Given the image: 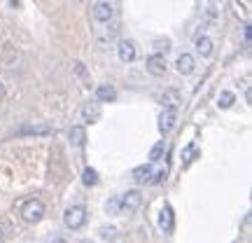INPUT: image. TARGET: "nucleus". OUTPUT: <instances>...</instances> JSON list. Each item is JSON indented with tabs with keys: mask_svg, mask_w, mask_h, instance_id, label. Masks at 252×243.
I'll return each mask as SVG.
<instances>
[{
	"mask_svg": "<svg viewBox=\"0 0 252 243\" xmlns=\"http://www.w3.org/2000/svg\"><path fill=\"white\" fill-rule=\"evenodd\" d=\"M159 227H161L166 234H171L173 229H175V217H173V208L166 204L161 210V217H159Z\"/></svg>",
	"mask_w": 252,
	"mask_h": 243,
	"instance_id": "obj_11",
	"label": "nucleus"
},
{
	"mask_svg": "<svg viewBox=\"0 0 252 243\" xmlns=\"http://www.w3.org/2000/svg\"><path fill=\"white\" fill-rule=\"evenodd\" d=\"M54 134V129L47 124H26L17 131V136H49Z\"/></svg>",
	"mask_w": 252,
	"mask_h": 243,
	"instance_id": "obj_9",
	"label": "nucleus"
},
{
	"mask_svg": "<svg viewBox=\"0 0 252 243\" xmlns=\"http://www.w3.org/2000/svg\"><path fill=\"white\" fill-rule=\"evenodd\" d=\"M0 239H2V229H0Z\"/></svg>",
	"mask_w": 252,
	"mask_h": 243,
	"instance_id": "obj_24",
	"label": "nucleus"
},
{
	"mask_svg": "<svg viewBox=\"0 0 252 243\" xmlns=\"http://www.w3.org/2000/svg\"><path fill=\"white\" fill-rule=\"evenodd\" d=\"M161 154H163V143H157L152 150H150V162H159Z\"/></svg>",
	"mask_w": 252,
	"mask_h": 243,
	"instance_id": "obj_19",
	"label": "nucleus"
},
{
	"mask_svg": "<svg viewBox=\"0 0 252 243\" xmlns=\"http://www.w3.org/2000/svg\"><path fill=\"white\" fill-rule=\"evenodd\" d=\"M117 54H119V61L122 63H131L138 56V49H135V42L133 40H122L117 47Z\"/></svg>",
	"mask_w": 252,
	"mask_h": 243,
	"instance_id": "obj_6",
	"label": "nucleus"
},
{
	"mask_svg": "<svg viewBox=\"0 0 252 243\" xmlns=\"http://www.w3.org/2000/svg\"><path fill=\"white\" fill-rule=\"evenodd\" d=\"M166 68H168V61H166V54H161V52H157V54L147 59V72L154 75V77L166 75Z\"/></svg>",
	"mask_w": 252,
	"mask_h": 243,
	"instance_id": "obj_5",
	"label": "nucleus"
},
{
	"mask_svg": "<svg viewBox=\"0 0 252 243\" xmlns=\"http://www.w3.org/2000/svg\"><path fill=\"white\" fill-rule=\"evenodd\" d=\"M2 94H5V87H2V82H0V99H2Z\"/></svg>",
	"mask_w": 252,
	"mask_h": 243,
	"instance_id": "obj_22",
	"label": "nucleus"
},
{
	"mask_svg": "<svg viewBox=\"0 0 252 243\" xmlns=\"http://www.w3.org/2000/svg\"><path fill=\"white\" fill-rule=\"evenodd\" d=\"M98 117H100V108H98V103H87V105L82 108V119H84L87 124H91V122H96Z\"/></svg>",
	"mask_w": 252,
	"mask_h": 243,
	"instance_id": "obj_13",
	"label": "nucleus"
},
{
	"mask_svg": "<svg viewBox=\"0 0 252 243\" xmlns=\"http://www.w3.org/2000/svg\"><path fill=\"white\" fill-rule=\"evenodd\" d=\"M52 243H65V241H63V239H54V241H52Z\"/></svg>",
	"mask_w": 252,
	"mask_h": 243,
	"instance_id": "obj_23",
	"label": "nucleus"
},
{
	"mask_svg": "<svg viewBox=\"0 0 252 243\" xmlns=\"http://www.w3.org/2000/svg\"><path fill=\"white\" fill-rule=\"evenodd\" d=\"M42 215H45V204H42L40 199H28V201H24L21 217H24L26 222H37Z\"/></svg>",
	"mask_w": 252,
	"mask_h": 243,
	"instance_id": "obj_2",
	"label": "nucleus"
},
{
	"mask_svg": "<svg viewBox=\"0 0 252 243\" xmlns=\"http://www.w3.org/2000/svg\"><path fill=\"white\" fill-rule=\"evenodd\" d=\"M166 175H168V166H157V169H154L152 164H145V166L133 169V180L135 182L159 185L161 180H166Z\"/></svg>",
	"mask_w": 252,
	"mask_h": 243,
	"instance_id": "obj_1",
	"label": "nucleus"
},
{
	"mask_svg": "<svg viewBox=\"0 0 252 243\" xmlns=\"http://www.w3.org/2000/svg\"><path fill=\"white\" fill-rule=\"evenodd\" d=\"M91 14H94V19L98 24H108L110 19H112V5L110 2H96L94 9H91Z\"/></svg>",
	"mask_w": 252,
	"mask_h": 243,
	"instance_id": "obj_8",
	"label": "nucleus"
},
{
	"mask_svg": "<svg viewBox=\"0 0 252 243\" xmlns=\"http://www.w3.org/2000/svg\"><path fill=\"white\" fill-rule=\"evenodd\" d=\"M70 140L77 145V147H82V145H84L87 134H84V129H82V126H72V129H70Z\"/></svg>",
	"mask_w": 252,
	"mask_h": 243,
	"instance_id": "obj_17",
	"label": "nucleus"
},
{
	"mask_svg": "<svg viewBox=\"0 0 252 243\" xmlns=\"http://www.w3.org/2000/svg\"><path fill=\"white\" fill-rule=\"evenodd\" d=\"M82 182H84L87 187H94V185L98 182V173L94 171V169H84V173H82Z\"/></svg>",
	"mask_w": 252,
	"mask_h": 243,
	"instance_id": "obj_18",
	"label": "nucleus"
},
{
	"mask_svg": "<svg viewBox=\"0 0 252 243\" xmlns=\"http://www.w3.org/2000/svg\"><path fill=\"white\" fill-rule=\"evenodd\" d=\"M159 101H161L163 108H178V105H180V94L175 89H166Z\"/></svg>",
	"mask_w": 252,
	"mask_h": 243,
	"instance_id": "obj_12",
	"label": "nucleus"
},
{
	"mask_svg": "<svg viewBox=\"0 0 252 243\" xmlns=\"http://www.w3.org/2000/svg\"><path fill=\"white\" fill-rule=\"evenodd\" d=\"M196 52L203 59H208V56L213 54V40L208 35H201V37H196Z\"/></svg>",
	"mask_w": 252,
	"mask_h": 243,
	"instance_id": "obj_15",
	"label": "nucleus"
},
{
	"mask_svg": "<svg viewBox=\"0 0 252 243\" xmlns=\"http://www.w3.org/2000/svg\"><path fill=\"white\" fill-rule=\"evenodd\" d=\"M143 204V197H140V192H126L122 197L117 199V213H135L138 208Z\"/></svg>",
	"mask_w": 252,
	"mask_h": 243,
	"instance_id": "obj_3",
	"label": "nucleus"
},
{
	"mask_svg": "<svg viewBox=\"0 0 252 243\" xmlns=\"http://www.w3.org/2000/svg\"><path fill=\"white\" fill-rule=\"evenodd\" d=\"M234 101H236V96L231 94V91H222V94L217 96V105H220L222 110H226V108L234 105Z\"/></svg>",
	"mask_w": 252,
	"mask_h": 243,
	"instance_id": "obj_16",
	"label": "nucleus"
},
{
	"mask_svg": "<svg viewBox=\"0 0 252 243\" xmlns=\"http://www.w3.org/2000/svg\"><path fill=\"white\" fill-rule=\"evenodd\" d=\"M175 68H178V72L180 75H191L194 72V68H196V63H194V56L191 54H180L178 56V61H175Z\"/></svg>",
	"mask_w": 252,
	"mask_h": 243,
	"instance_id": "obj_10",
	"label": "nucleus"
},
{
	"mask_svg": "<svg viewBox=\"0 0 252 243\" xmlns=\"http://www.w3.org/2000/svg\"><path fill=\"white\" fill-rule=\"evenodd\" d=\"M175 119H178V115H175V108H163V112L159 115V131H161V134H168V131H173Z\"/></svg>",
	"mask_w": 252,
	"mask_h": 243,
	"instance_id": "obj_7",
	"label": "nucleus"
},
{
	"mask_svg": "<svg viewBox=\"0 0 252 243\" xmlns=\"http://www.w3.org/2000/svg\"><path fill=\"white\" fill-rule=\"evenodd\" d=\"M84 222H87V210H84L82 206L68 208L65 215H63V225L68 227V229H80Z\"/></svg>",
	"mask_w": 252,
	"mask_h": 243,
	"instance_id": "obj_4",
	"label": "nucleus"
},
{
	"mask_svg": "<svg viewBox=\"0 0 252 243\" xmlns=\"http://www.w3.org/2000/svg\"><path fill=\"white\" fill-rule=\"evenodd\" d=\"M100 234H103V239H115V236H117V229H112V227L108 229V227H105Z\"/></svg>",
	"mask_w": 252,
	"mask_h": 243,
	"instance_id": "obj_20",
	"label": "nucleus"
},
{
	"mask_svg": "<svg viewBox=\"0 0 252 243\" xmlns=\"http://www.w3.org/2000/svg\"><path fill=\"white\" fill-rule=\"evenodd\" d=\"M75 70H77V75H80V77H84V75H87V70H84V63H75Z\"/></svg>",
	"mask_w": 252,
	"mask_h": 243,
	"instance_id": "obj_21",
	"label": "nucleus"
},
{
	"mask_svg": "<svg viewBox=\"0 0 252 243\" xmlns=\"http://www.w3.org/2000/svg\"><path fill=\"white\" fill-rule=\"evenodd\" d=\"M96 99L103 101V103H110V101L117 99V91H115V87H110V84H100L98 89H96Z\"/></svg>",
	"mask_w": 252,
	"mask_h": 243,
	"instance_id": "obj_14",
	"label": "nucleus"
}]
</instances>
